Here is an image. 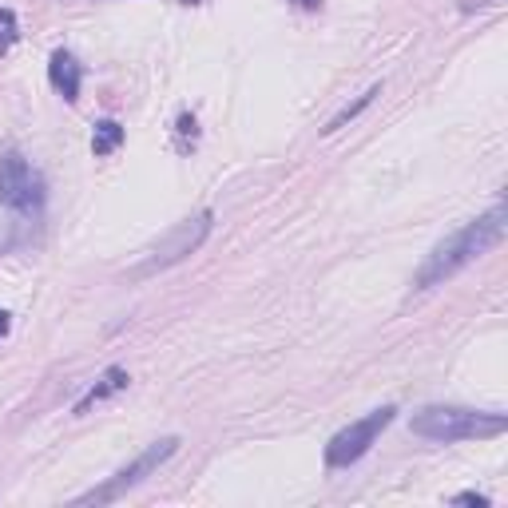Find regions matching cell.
<instances>
[{
  "label": "cell",
  "mask_w": 508,
  "mask_h": 508,
  "mask_svg": "<svg viewBox=\"0 0 508 508\" xmlns=\"http://www.w3.org/2000/svg\"><path fill=\"white\" fill-rule=\"evenodd\" d=\"M504 231H508V214H504L501 203H496L489 214H481V219L464 223L457 234H449V239L425 258V266L417 270L413 286H417V290H433V286H441L445 278L457 274V270H464L469 263H477V258L489 254L493 246H501V243H504Z\"/></svg>",
  "instance_id": "6da1fadb"
},
{
  "label": "cell",
  "mask_w": 508,
  "mask_h": 508,
  "mask_svg": "<svg viewBox=\"0 0 508 508\" xmlns=\"http://www.w3.org/2000/svg\"><path fill=\"white\" fill-rule=\"evenodd\" d=\"M417 437L425 441H477V437H501L508 429L504 413H481V409H461V405H429L413 413L409 421Z\"/></svg>",
  "instance_id": "7a4b0ae2"
},
{
  "label": "cell",
  "mask_w": 508,
  "mask_h": 508,
  "mask_svg": "<svg viewBox=\"0 0 508 508\" xmlns=\"http://www.w3.org/2000/svg\"><path fill=\"white\" fill-rule=\"evenodd\" d=\"M211 226H214V214H211V211H199V214H191V219H183L179 226H171L164 239L151 246V251L139 258V263L127 270L124 278L139 283V278H151V274H159V270H167V266H179L183 258L194 254L203 243H207Z\"/></svg>",
  "instance_id": "3957f363"
},
{
  "label": "cell",
  "mask_w": 508,
  "mask_h": 508,
  "mask_svg": "<svg viewBox=\"0 0 508 508\" xmlns=\"http://www.w3.org/2000/svg\"><path fill=\"white\" fill-rule=\"evenodd\" d=\"M179 445L183 441L179 437H164V441H155V445H147L139 457L132 461V464H124L120 473H112L104 484H95V489H88V493H80L72 504H112V501H120L124 493H132L135 484H144L151 473L159 469V464H167L171 457L179 453Z\"/></svg>",
  "instance_id": "277c9868"
},
{
  "label": "cell",
  "mask_w": 508,
  "mask_h": 508,
  "mask_svg": "<svg viewBox=\"0 0 508 508\" xmlns=\"http://www.w3.org/2000/svg\"><path fill=\"white\" fill-rule=\"evenodd\" d=\"M48 203L45 175L28 164L16 151L0 155V207L16 211V214H40Z\"/></svg>",
  "instance_id": "5b68a950"
},
{
  "label": "cell",
  "mask_w": 508,
  "mask_h": 508,
  "mask_svg": "<svg viewBox=\"0 0 508 508\" xmlns=\"http://www.w3.org/2000/svg\"><path fill=\"white\" fill-rule=\"evenodd\" d=\"M393 417H397V405H382L374 413H365L362 421H354V425H345L342 433H334L326 445V464L330 469H350L354 461H362L374 449V441L393 425Z\"/></svg>",
  "instance_id": "8992f818"
},
{
  "label": "cell",
  "mask_w": 508,
  "mask_h": 508,
  "mask_svg": "<svg viewBox=\"0 0 508 508\" xmlns=\"http://www.w3.org/2000/svg\"><path fill=\"white\" fill-rule=\"evenodd\" d=\"M132 385V374L127 370H120V365H107V370L95 377V385L88 389V393L75 402V409H72V417H88L95 405H104V402H112L115 393H124V389Z\"/></svg>",
  "instance_id": "52a82bcc"
},
{
  "label": "cell",
  "mask_w": 508,
  "mask_h": 508,
  "mask_svg": "<svg viewBox=\"0 0 508 508\" xmlns=\"http://www.w3.org/2000/svg\"><path fill=\"white\" fill-rule=\"evenodd\" d=\"M48 80H52V88L64 95V104H75V100H80L84 68H80V60H75L72 52H64V48L52 52V60H48Z\"/></svg>",
  "instance_id": "ba28073f"
},
{
  "label": "cell",
  "mask_w": 508,
  "mask_h": 508,
  "mask_svg": "<svg viewBox=\"0 0 508 508\" xmlns=\"http://www.w3.org/2000/svg\"><path fill=\"white\" fill-rule=\"evenodd\" d=\"M124 144V127L115 124V120H100L95 124V132H92V155L95 159H107L112 151H120Z\"/></svg>",
  "instance_id": "9c48e42d"
},
{
  "label": "cell",
  "mask_w": 508,
  "mask_h": 508,
  "mask_svg": "<svg viewBox=\"0 0 508 508\" xmlns=\"http://www.w3.org/2000/svg\"><path fill=\"white\" fill-rule=\"evenodd\" d=\"M377 95H382V84H374V88H370V92H365V95H358V100H354V104H345V107H342V112H338V115H334V120H330L326 127H322V135H334V132H338V127H345V124H350V120H354V115H362V112H365V107H370V104L377 100Z\"/></svg>",
  "instance_id": "30bf717a"
},
{
  "label": "cell",
  "mask_w": 508,
  "mask_h": 508,
  "mask_svg": "<svg viewBox=\"0 0 508 508\" xmlns=\"http://www.w3.org/2000/svg\"><path fill=\"white\" fill-rule=\"evenodd\" d=\"M194 144H199V120H194V112H179V120H175V147L187 155V151H194Z\"/></svg>",
  "instance_id": "8fae6325"
},
{
  "label": "cell",
  "mask_w": 508,
  "mask_h": 508,
  "mask_svg": "<svg viewBox=\"0 0 508 508\" xmlns=\"http://www.w3.org/2000/svg\"><path fill=\"white\" fill-rule=\"evenodd\" d=\"M20 40V25H16V13L13 8H0V56L13 48Z\"/></svg>",
  "instance_id": "7c38bea8"
},
{
  "label": "cell",
  "mask_w": 508,
  "mask_h": 508,
  "mask_svg": "<svg viewBox=\"0 0 508 508\" xmlns=\"http://www.w3.org/2000/svg\"><path fill=\"white\" fill-rule=\"evenodd\" d=\"M453 504H477V508H489V496H484V493H461V496H453Z\"/></svg>",
  "instance_id": "4fadbf2b"
},
{
  "label": "cell",
  "mask_w": 508,
  "mask_h": 508,
  "mask_svg": "<svg viewBox=\"0 0 508 508\" xmlns=\"http://www.w3.org/2000/svg\"><path fill=\"white\" fill-rule=\"evenodd\" d=\"M489 5H496V0H461L464 13H473V8H489Z\"/></svg>",
  "instance_id": "5bb4252c"
},
{
  "label": "cell",
  "mask_w": 508,
  "mask_h": 508,
  "mask_svg": "<svg viewBox=\"0 0 508 508\" xmlns=\"http://www.w3.org/2000/svg\"><path fill=\"white\" fill-rule=\"evenodd\" d=\"M294 5H298V8H306V13H318L322 0H294Z\"/></svg>",
  "instance_id": "9a60e30c"
},
{
  "label": "cell",
  "mask_w": 508,
  "mask_h": 508,
  "mask_svg": "<svg viewBox=\"0 0 508 508\" xmlns=\"http://www.w3.org/2000/svg\"><path fill=\"white\" fill-rule=\"evenodd\" d=\"M8 326H13V318H8V310H0V338L8 334Z\"/></svg>",
  "instance_id": "2e32d148"
},
{
  "label": "cell",
  "mask_w": 508,
  "mask_h": 508,
  "mask_svg": "<svg viewBox=\"0 0 508 508\" xmlns=\"http://www.w3.org/2000/svg\"><path fill=\"white\" fill-rule=\"evenodd\" d=\"M183 5H199V0H183Z\"/></svg>",
  "instance_id": "e0dca14e"
}]
</instances>
